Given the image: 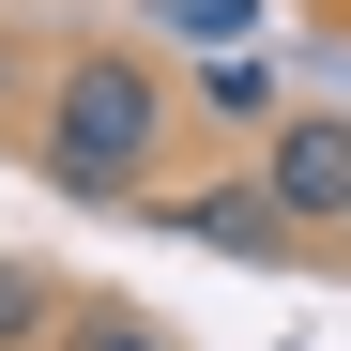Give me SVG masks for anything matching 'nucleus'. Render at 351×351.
Segmentation results:
<instances>
[{"instance_id":"7ed1b4c3","label":"nucleus","mask_w":351,"mask_h":351,"mask_svg":"<svg viewBox=\"0 0 351 351\" xmlns=\"http://www.w3.org/2000/svg\"><path fill=\"white\" fill-rule=\"evenodd\" d=\"M168 229H184V245H214V260H306V229H290V199L260 184V168L184 184V199H168Z\"/></svg>"},{"instance_id":"423d86ee","label":"nucleus","mask_w":351,"mask_h":351,"mask_svg":"<svg viewBox=\"0 0 351 351\" xmlns=\"http://www.w3.org/2000/svg\"><path fill=\"white\" fill-rule=\"evenodd\" d=\"M62 351H168V321H138V306H77Z\"/></svg>"},{"instance_id":"39448f33","label":"nucleus","mask_w":351,"mask_h":351,"mask_svg":"<svg viewBox=\"0 0 351 351\" xmlns=\"http://www.w3.org/2000/svg\"><path fill=\"white\" fill-rule=\"evenodd\" d=\"M31 107H46V62H31V31L0 16V138H31Z\"/></svg>"},{"instance_id":"f03ea898","label":"nucleus","mask_w":351,"mask_h":351,"mask_svg":"<svg viewBox=\"0 0 351 351\" xmlns=\"http://www.w3.org/2000/svg\"><path fill=\"white\" fill-rule=\"evenodd\" d=\"M260 184L290 199L306 245H351V107H290V123L260 138Z\"/></svg>"},{"instance_id":"f257e3e1","label":"nucleus","mask_w":351,"mask_h":351,"mask_svg":"<svg viewBox=\"0 0 351 351\" xmlns=\"http://www.w3.org/2000/svg\"><path fill=\"white\" fill-rule=\"evenodd\" d=\"M168 62H138V46H77V62H46V107H31V168H46V199H77V214H123L153 199V168H168Z\"/></svg>"},{"instance_id":"0eeeda50","label":"nucleus","mask_w":351,"mask_h":351,"mask_svg":"<svg viewBox=\"0 0 351 351\" xmlns=\"http://www.w3.org/2000/svg\"><path fill=\"white\" fill-rule=\"evenodd\" d=\"M245 16H260V0H168V31H199V46H229Z\"/></svg>"},{"instance_id":"20e7f679","label":"nucleus","mask_w":351,"mask_h":351,"mask_svg":"<svg viewBox=\"0 0 351 351\" xmlns=\"http://www.w3.org/2000/svg\"><path fill=\"white\" fill-rule=\"evenodd\" d=\"M199 107H214L229 138H275V123H290V107H275V77H260V62H214V77H199Z\"/></svg>"}]
</instances>
